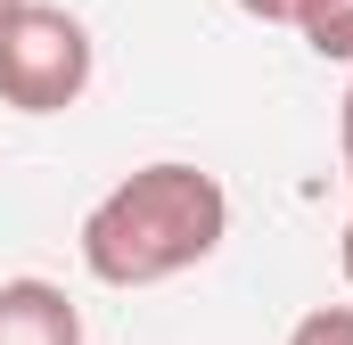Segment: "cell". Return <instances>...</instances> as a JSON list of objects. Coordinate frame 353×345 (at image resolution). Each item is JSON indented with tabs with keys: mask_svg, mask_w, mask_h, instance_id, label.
<instances>
[{
	"mask_svg": "<svg viewBox=\"0 0 353 345\" xmlns=\"http://www.w3.org/2000/svg\"><path fill=\"white\" fill-rule=\"evenodd\" d=\"M230 239V189L189 157L123 172L99 206L83 214V271L99 288H165Z\"/></svg>",
	"mask_w": 353,
	"mask_h": 345,
	"instance_id": "cell-1",
	"label": "cell"
},
{
	"mask_svg": "<svg viewBox=\"0 0 353 345\" xmlns=\"http://www.w3.org/2000/svg\"><path fill=\"white\" fill-rule=\"evenodd\" d=\"M90 25L74 8H50V0H17L0 17V107L17 115H66L90 90Z\"/></svg>",
	"mask_w": 353,
	"mask_h": 345,
	"instance_id": "cell-2",
	"label": "cell"
},
{
	"mask_svg": "<svg viewBox=\"0 0 353 345\" xmlns=\"http://www.w3.org/2000/svg\"><path fill=\"white\" fill-rule=\"evenodd\" d=\"M0 345H83V313L58 279H0Z\"/></svg>",
	"mask_w": 353,
	"mask_h": 345,
	"instance_id": "cell-3",
	"label": "cell"
},
{
	"mask_svg": "<svg viewBox=\"0 0 353 345\" xmlns=\"http://www.w3.org/2000/svg\"><path fill=\"white\" fill-rule=\"evenodd\" d=\"M296 33L312 41V58L353 66V0H304V8H296Z\"/></svg>",
	"mask_w": 353,
	"mask_h": 345,
	"instance_id": "cell-4",
	"label": "cell"
},
{
	"mask_svg": "<svg viewBox=\"0 0 353 345\" xmlns=\"http://www.w3.org/2000/svg\"><path fill=\"white\" fill-rule=\"evenodd\" d=\"M288 345H353V304H312L288 329Z\"/></svg>",
	"mask_w": 353,
	"mask_h": 345,
	"instance_id": "cell-5",
	"label": "cell"
},
{
	"mask_svg": "<svg viewBox=\"0 0 353 345\" xmlns=\"http://www.w3.org/2000/svg\"><path fill=\"white\" fill-rule=\"evenodd\" d=\"M239 8H247L255 25H296V8H304V0H239Z\"/></svg>",
	"mask_w": 353,
	"mask_h": 345,
	"instance_id": "cell-6",
	"label": "cell"
},
{
	"mask_svg": "<svg viewBox=\"0 0 353 345\" xmlns=\"http://www.w3.org/2000/svg\"><path fill=\"white\" fill-rule=\"evenodd\" d=\"M337 157H345V181H353V83H345V107H337Z\"/></svg>",
	"mask_w": 353,
	"mask_h": 345,
	"instance_id": "cell-7",
	"label": "cell"
},
{
	"mask_svg": "<svg viewBox=\"0 0 353 345\" xmlns=\"http://www.w3.org/2000/svg\"><path fill=\"white\" fill-rule=\"evenodd\" d=\"M337 271H345V288H353V222H345V239H337Z\"/></svg>",
	"mask_w": 353,
	"mask_h": 345,
	"instance_id": "cell-8",
	"label": "cell"
},
{
	"mask_svg": "<svg viewBox=\"0 0 353 345\" xmlns=\"http://www.w3.org/2000/svg\"><path fill=\"white\" fill-rule=\"evenodd\" d=\"M8 8H17V0H0V17H8Z\"/></svg>",
	"mask_w": 353,
	"mask_h": 345,
	"instance_id": "cell-9",
	"label": "cell"
}]
</instances>
